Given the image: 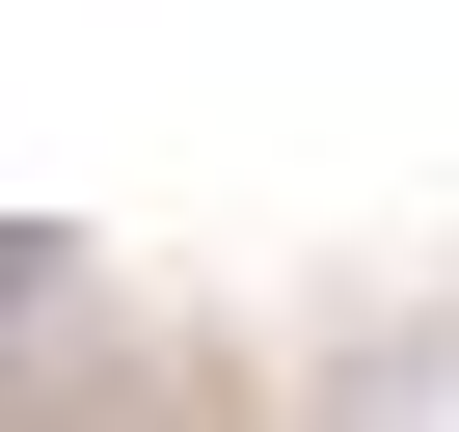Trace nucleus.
<instances>
[{
	"label": "nucleus",
	"mask_w": 459,
	"mask_h": 432,
	"mask_svg": "<svg viewBox=\"0 0 459 432\" xmlns=\"http://www.w3.org/2000/svg\"><path fill=\"white\" fill-rule=\"evenodd\" d=\"M28 324H55V244H28V216H0V351H28Z\"/></svg>",
	"instance_id": "nucleus-1"
}]
</instances>
